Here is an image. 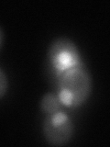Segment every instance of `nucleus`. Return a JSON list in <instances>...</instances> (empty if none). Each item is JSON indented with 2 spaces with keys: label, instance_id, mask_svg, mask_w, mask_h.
<instances>
[{
  "label": "nucleus",
  "instance_id": "nucleus-1",
  "mask_svg": "<svg viewBox=\"0 0 110 147\" xmlns=\"http://www.w3.org/2000/svg\"><path fill=\"white\" fill-rule=\"evenodd\" d=\"M93 91V77L85 64L72 68L58 77L56 94L63 108L84 106Z\"/></svg>",
  "mask_w": 110,
  "mask_h": 147
},
{
  "label": "nucleus",
  "instance_id": "nucleus-2",
  "mask_svg": "<svg viewBox=\"0 0 110 147\" xmlns=\"http://www.w3.org/2000/svg\"><path fill=\"white\" fill-rule=\"evenodd\" d=\"M47 62L57 78L70 69L84 64L80 49L68 37H58L50 42Z\"/></svg>",
  "mask_w": 110,
  "mask_h": 147
},
{
  "label": "nucleus",
  "instance_id": "nucleus-3",
  "mask_svg": "<svg viewBox=\"0 0 110 147\" xmlns=\"http://www.w3.org/2000/svg\"><path fill=\"white\" fill-rule=\"evenodd\" d=\"M75 131L72 117L64 110L45 115L42 121V134L50 146H64L70 142Z\"/></svg>",
  "mask_w": 110,
  "mask_h": 147
},
{
  "label": "nucleus",
  "instance_id": "nucleus-4",
  "mask_svg": "<svg viewBox=\"0 0 110 147\" xmlns=\"http://www.w3.org/2000/svg\"><path fill=\"white\" fill-rule=\"evenodd\" d=\"M62 105L56 93L48 92L42 96L40 101V109L44 115L52 114L62 109Z\"/></svg>",
  "mask_w": 110,
  "mask_h": 147
},
{
  "label": "nucleus",
  "instance_id": "nucleus-5",
  "mask_svg": "<svg viewBox=\"0 0 110 147\" xmlns=\"http://www.w3.org/2000/svg\"><path fill=\"white\" fill-rule=\"evenodd\" d=\"M9 88V81L7 74L0 67V100L6 96Z\"/></svg>",
  "mask_w": 110,
  "mask_h": 147
},
{
  "label": "nucleus",
  "instance_id": "nucleus-6",
  "mask_svg": "<svg viewBox=\"0 0 110 147\" xmlns=\"http://www.w3.org/2000/svg\"><path fill=\"white\" fill-rule=\"evenodd\" d=\"M3 42H4V33H3L2 29L0 28V49H1V47H2Z\"/></svg>",
  "mask_w": 110,
  "mask_h": 147
}]
</instances>
